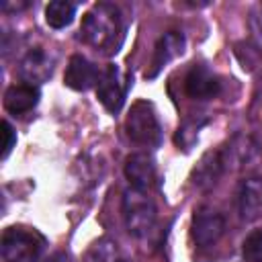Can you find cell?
Returning a JSON list of instances; mask_svg holds the SVG:
<instances>
[{
  "label": "cell",
  "instance_id": "1",
  "mask_svg": "<svg viewBox=\"0 0 262 262\" xmlns=\"http://www.w3.org/2000/svg\"><path fill=\"white\" fill-rule=\"evenodd\" d=\"M80 37L102 53H115L123 41V18L115 4L100 2L92 6L80 27Z\"/></svg>",
  "mask_w": 262,
  "mask_h": 262
},
{
  "label": "cell",
  "instance_id": "2",
  "mask_svg": "<svg viewBox=\"0 0 262 262\" xmlns=\"http://www.w3.org/2000/svg\"><path fill=\"white\" fill-rule=\"evenodd\" d=\"M45 248V237L31 229L12 225L6 227L0 239V252L4 262H35Z\"/></svg>",
  "mask_w": 262,
  "mask_h": 262
},
{
  "label": "cell",
  "instance_id": "3",
  "mask_svg": "<svg viewBox=\"0 0 262 262\" xmlns=\"http://www.w3.org/2000/svg\"><path fill=\"white\" fill-rule=\"evenodd\" d=\"M123 219L131 235L141 237L151 231L156 223V205L145 190L127 188L123 194Z\"/></svg>",
  "mask_w": 262,
  "mask_h": 262
},
{
  "label": "cell",
  "instance_id": "4",
  "mask_svg": "<svg viewBox=\"0 0 262 262\" xmlns=\"http://www.w3.org/2000/svg\"><path fill=\"white\" fill-rule=\"evenodd\" d=\"M127 135L133 143L141 147H156L162 141V127L156 117V111L149 102L139 100L131 106L125 121Z\"/></svg>",
  "mask_w": 262,
  "mask_h": 262
},
{
  "label": "cell",
  "instance_id": "5",
  "mask_svg": "<svg viewBox=\"0 0 262 262\" xmlns=\"http://www.w3.org/2000/svg\"><path fill=\"white\" fill-rule=\"evenodd\" d=\"M125 92H127V84L121 68L115 63L106 66V70L100 74V80L96 84V96L100 104L108 113H119L125 102Z\"/></svg>",
  "mask_w": 262,
  "mask_h": 262
},
{
  "label": "cell",
  "instance_id": "6",
  "mask_svg": "<svg viewBox=\"0 0 262 262\" xmlns=\"http://www.w3.org/2000/svg\"><path fill=\"white\" fill-rule=\"evenodd\" d=\"M192 239L201 248H209L219 242V237L225 231V219L221 213H217L211 207H201L192 215Z\"/></svg>",
  "mask_w": 262,
  "mask_h": 262
},
{
  "label": "cell",
  "instance_id": "7",
  "mask_svg": "<svg viewBox=\"0 0 262 262\" xmlns=\"http://www.w3.org/2000/svg\"><path fill=\"white\" fill-rule=\"evenodd\" d=\"M184 45H186V39L182 33H178V31L164 33L154 47L151 63H149V70L145 72V78H156L172 59H176L178 55L184 53Z\"/></svg>",
  "mask_w": 262,
  "mask_h": 262
},
{
  "label": "cell",
  "instance_id": "8",
  "mask_svg": "<svg viewBox=\"0 0 262 262\" xmlns=\"http://www.w3.org/2000/svg\"><path fill=\"white\" fill-rule=\"evenodd\" d=\"M184 90L194 100H209V98H215L219 94L221 82L205 63H196L186 74Z\"/></svg>",
  "mask_w": 262,
  "mask_h": 262
},
{
  "label": "cell",
  "instance_id": "9",
  "mask_svg": "<svg viewBox=\"0 0 262 262\" xmlns=\"http://www.w3.org/2000/svg\"><path fill=\"white\" fill-rule=\"evenodd\" d=\"M53 57L49 55V51L47 49H43V47H31L25 55H23V59H20V63H18V72H20V76L29 82V84H41V82H45L51 74H53Z\"/></svg>",
  "mask_w": 262,
  "mask_h": 262
},
{
  "label": "cell",
  "instance_id": "10",
  "mask_svg": "<svg viewBox=\"0 0 262 262\" xmlns=\"http://www.w3.org/2000/svg\"><path fill=\"white\" fill-rule=\"evenodd\" d=\"M237 211L244 221H256L262 215V176H248L239 182Z\"/></svg>",
  "mask_w": 262,
  "mask_h": 262
},
{
  "label": "cell",
  "instance_id": "11",
  "mask_svg": "<svg viewBox=\"0 0 262 262\" xmlns=\"http://www.w3.org/2000/svg\"><path fill=\"white\" fill-rule=\"evenodd\" d=\"M100 80V72L96 70V66L92 61H88L84 55H72L63 74V82L68 88L72 90H88L94 84H98Z\"/></svg>",
  "mask_w": 262,
  "mask_h": 262
},
{
  "label": "cell",
  "instance_id": "12",
  "mask_svg": "<svg viewBox=\"0 0 262 262\" xmlns=\"http://www.w3.org/2000/svg\"><path fill=\"white\" fill-rule=\"evenodd\" d=\"M125 176L131 184V188L137 190H149V186L156 180V166L154 160L147 154H131L125 160Z\"/></svg>",
  "mask_w": 262,
  "mask_h": 262
},
{
  "label": "cell",
  "instance_id": "13",
  "mask_svg": "<svg viewBox=\"0 0 262 262\" xmlns=\"http://www.w3.org/2000/svg\"><path fill=\"white\" fill-rule=\"evenodd\" d=\"M225 164H227V160H225V151H223V149L207 151V154L201 158V162H199V166L194 168V172H192V182H194V186H199V188H209V186H213V184L217 182V178L221 176Z\"/></svg>",
  "mask_w": 262,
  "mask_h": 262
},
{
  "label": "cell",
  "instance_id": "14",
  "mask_svg": "<svg viewBox=\"0 0 262 262\" xmlns=\"http://www.w3.org/2000/svg\"><path fill=\"white\" fill-rule=\"evenodd\" d=\"M39 102V90L33 84H14L4 92V108L12 115H23Z\"/></svg>",
  "mask_w": 262,
  "mask_h": 262
},
{
  "label": "cell",
  "instance_id": "15",
  "mask_svg": "<svg viewBox=\"0 0 262 262\" xmlns=\"http://www.w3.org/2000/svg\"><path fill=\"white\" fill-rule=\"evenodd\" d=\"M84 262H123V256L115 239L100 237L88 248Z\"/></svg>",
  "mask_w": 262,
  "mask_h": 262
},
{
  "label": "cell",
  "instance_id": "16",
  "mask_svg": "<svg viewBox=\"0 0 262 262\" xmlns=\"http://www.w3.org/2000/svg\"><path fill=\"white\" fill-rule=\"evenodd\" d=\"M76 16V4L66 0H55L45 6V23L51 29H63L68 27Z\"/></svg>",
  "mask_w": 262,
  "mask_h": 262
},
{
  "label": "cell",
  "instance_id": "17",
  "mask_svg": "<svg viewBox=\"0 0 262 262\" xmlns=\"http://www.w3.org/2000/svg\"><path fill=\"white\" fill-rule=\"evenodd\" d=\"M244 258L246 262H262V229L252 231L244 239Z\"/></svg>",
  "mask_w": 262,
  "mask_h": 262
},
{
  "label": "cell",
  "instance_id": "18",
  "mask_svg": "<svg viewBox=\"0 0 262 262\" xmlns=\"http://www.w3.org/2000/svg\"><path fill=\"white\" fill-rule=\"evenodd\" d=\"M250 29H252V37H254L256 47L262 51V4H258L250 12Z\"/></svg>",
  "mask_w": 262,
  "mask_h": 262
},
{
  "label": "cell",
  "instance_id": "19",
  "mask_svg": "<svg viewBox=\"0 0 262 262\" xmlns=\"http://www.w3.org/2000/svg\"><path fill=\"white\" fill-rule=\"evenodd\" d=\"M2 133H4V145H2V160L8 158V154L12 151L14 143H16V133L12 129V125L8 121H2Z\"/></svg>",
  "mask_w": 262,
  "mask_h": 262
},
{
  "label": "cell",
  "instance_id": "20",
  "mask_svg": "<svg viewBox=\"0 0 262 262\" xmlns=\"http://www.w3.org/2000/svg\"><path fill=\"white\" fill-rule=\"evenodd\" d=\"M45 262H74V258L68 252H55L49 258H45Z\"/></svg>",
  "mask_w": 262,
  "mask_h": 262
}]
</instances>
